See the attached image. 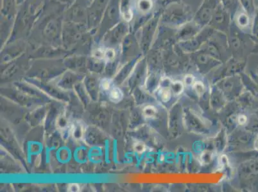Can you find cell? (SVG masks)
<instances>
[{"instance_id": "obj_3", "label": "cell", "mask_w": 258, "mask_h": 192, "mask_svg": "<svg viewBox=\"0 0 258 192\" xmlns=\"http://www.w3.org/2000/svg\"><path fill=\"white\" fill-rule=\"evenodd\" d=\"M162 100L166 102L170 100L171 97V90L168 88H161L159 92Z\"/></svg>"}, {"instance_id": "obj_2", "label": "cell", "mask_w": 258, "mask_h": 192, "mask_svg": "<svg viewBox=\"0 0 258 192\" xmlns=\"http://www.w3.org/2000/svg\"><path fill=\"white\" fill-rule=\"evenodd\" d=\"M170 90L172 91L174 94L179 95L180 93H182L183 90V85L181 82H173L170 85Z\"/></svg>"}, {"instance_id": "obj_10", "label": "cell", "mask_w": 258, "mask_h": 192, "mask_svg": "<svg viewBox=\"0 0 258 192\" xmlns=\"http://www.w3.org/2000/svg\"><path fill=\"white\" fill-rule=\"evenodd\" d=\"M185 83H186L187 85H191L194 83V77L192 76L186 77Z\"/></svg>"}, {"instance_id": "obj_8", "label": "cell", "mask_w": 258, "mask_h": 192, "mask_svg": "<svg viewBox=\"0 0 258 192\" xmlns=\"http://www.w3.org/2000/svg\"><path fill=\"white\" fill-rule=\"evenodd\" d=\"M69 191H79V186L77 184H70L69 186Z\"/></svg>"}, {"instance_id": "obj_9", "label": "cell", "mask_w": 258, "mask_h": 192, "mask_svg": "<svg viewBox=\"0 0 258 192\" xmlns=\"http://www.w3.org/2000/svg\"><path fill=\"white\" fill-rule=\"evenodd\" d=\"M247 117L243 116V115H241V116H239L238 123L239 124H240V125H245V124L247 123Z\"/></svg>"}, {"instance_id": "obj_1", "label": "cell", "mask_w": 258, "mask_h": 192, "mask_svg": "<svg viewBox=\"0 0 258 192\" xmlns=\"http://www.w3.org/2000/svg\"><path fill=\"white\" fill-rule=\"evenodd\" d=\"M123 98V93L119 88L114 87L110 91L109 99L112 102L117 104V103L120 102Z\"/></svg>"}, {"instance_id": "obj_6", "label": "cell", "mask_w": 258, "mask_h": 192, "mask_svg": "<svg viewBox=\"0 0 258 192\" xmlns=\"http://www.w3.org/2000/svg\"><path fill=\"white\" fill-rule=\"evenodd\" d=\"M194 86L196 92L199 93V94H202L205 90V86L200 81L195 83Z\"/></svg>"}, {"instance_id": "obj_4", "label": "cell", "mask_w": 258, "mask_h": 192, "mask_svg": "<svg viewBox=\"0 0 258 192\" xmlns=\"http://www.w3.org/2000/svg\"><path fill=\"white\" fill-rule=\"evenodd\" d=\"M144 113L145 114V116L147 117V118H152V117L156 115V110L155 109L154 107H147L144 109Z\"/></svg>"}, {"instance_id": "obj_11", "label": "cell", "mask_w": 258, "mask_h": 192, "mask_svg": "<svg viewBox=\"0 0 258 192\" xmlns=\"http://www.w3.org/2000/svg\"><path fill=\"white\" fill-rule=\"evenodd\" d=\"M254 147H255V150H256V151L258 152V137L255 140Z\"/></svg>"}, {"instance_id": "obj_7", "label": "cell", "mask_w": 258, "mask_h": 192, "mask_svg": "<svg viewBox=\"0 0 258 192\" xmlns=\"http://www.w3.org/2000/svg\"><path fill=\"white\" fill-rule=\"evenodd\" d=\"M135 149L138 153H142L145 150V146L142 142L136 143L135 145Z\"/></svg>"}, {"instance_id": "obj_5", "label": "cell", "mask_w": 258, "mask_h": 192, "mask_svg": "<svg viewBox=\"0 0 258 192\" xmlns=\"http://www.w3.org/2000/svg\"><path fill=\"white\" fill-rule=\"evenodd\" d=\"M111 85L112 82L109 79H104L101 81L100 86L104 90H109L111 88Z\"/></svg>"}]
</instances>
